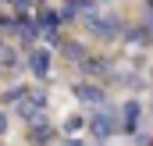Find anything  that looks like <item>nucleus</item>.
<instances>
[{
	"mask_svg": "<svg viewBox=\"0 0 153 146\" xmlns=\"http://www.w3.org/2000/svg\"><path fill=\"white\" fill-rule=\"evenodd\" d=\"M61 54L68 64H78V61H85V43L82 39H61Z\"/></svg>",
	"mask_w": 153,
	"mask_h": 146,
	"instance_id": "8",
	"label": "nucleus"
},
{
	"mask_svg": "<svg viewBox=\"0 0 153 146\" xmlns=\"http://www.w3.org/2000/svg\"><path fill=\"white\" fill-rule=\"evenodd\" d=\"M139 118H143L139 100H128V104H121V110H117V125H121V132H125V136H132V132L139 128Z\"/></svg>",
	"mask_w": 153,
	"mask_h": 146,
	"instance_id": "4",
	"label": "nucleus"
},
{
	"mask_svg": "<svg viewBox=\"0 0 153 146\" xmlns=\"http://www.w3.org/2000/svg\"><path fill=\"white\" fill-rule=\"evenodd\" d=\"M121 39H125V43H132V46H153L146 22H143V25H125V29H121Z\"/></svg>",
	"mask_w": 153,
	"mask_h": 146,
	"instance_id": "6",
	"label": "nucleus"
},
{
	"mask_svg": "<svg viewBox=\"0 0 153 146\" xmlns=\"http://www.w3.org/2000/svg\"><path fill=\"white\" fill-rule=\"evenodd\" d=\"M78 68L85 75H114L111 57H89V54H85V61H78Z\"/></svg>",
	"mask_w": 153,
	"mask_h": 146,
	"instance_id": "7",
	"label": "nucleus"
},
{
	"mask_svg": "<svg viewBox=\"0 0 153 146\" xmlns=\"http://www.w3.org/2000/svg\"><path fill=\"white\" fill-rule=\"evenodd\" d=\"M4 132H7V114L0 110V136H4Z\"/></svg>",
	"mask_w": 153,
	"mask_h": 146,
	"instance_id": "10",
	"label": "nucleus"
},
{
	"mask_svg": "<svg viewBox=\"0 0 153 146\" xmlns=\"http://www.w3.org/2000/svg\"><path fill=\"white\" fill-rule=\"evenodd\" d=\"M89 132L96 136V143H107V139H114L117 132H121V125H117V114L107 104H100V107L89 114Z\"/></svg>",
	"mask_w": 153,
	"mask_h": 146,
	"instance_id": "2",
	"label": "nucleus"
},
{
	"mask_svg": "<svg viewBox=\"0 0 153 146\" xmlns=\"http://www.w3.org/2000/svg\"><path fill=\"white\" fill-rule=\"evenodd\" d=\"M85 29H89V36L100 39V43H114V39H121V18L117 14H96V11H89L85 14Z\"/></svg>",
	"mask_w": 153,
	"mask_h": 146,
	"instance_id": "1",
	"label": "nucleus"
},
{
	"mask_svg": "<svg viewBox=\"0 0 153 146\" xmlns=\"http://www.w3.org/2000/svg\"><path fill=\"white\" fill-rule=\"evenodd\" d=\"M146 14H150V18H153V0H146Z\"/></svg>",
	"mask_w": 153,
	"mask_h": 146,
	"instance_id": "12",
	"label": "nucleus"
},
{
	"mask_svg": "<svg viewBox=\"0 0 153 146\" xmlns=\"http://www.w3.org/2000/svg\"><path fill=\"white\" fill-rule=\"evenodd\" d=\"M150 78H153V72H150Z\"/></svg>",
	"mask_w": 153,
	"mask_h": 146,
	"instance_id": "14",
	"label": "nucleus"
},
{
	"mask_svg": "<svg viewBox=\"0 0 153 146\" xmlns=\"http://www.w3.org/2000/svg\"><path fill=\"white\" fill-rule=\"evenodd\" d=\"M71 93H75V100L89 104V107H100V104H107V89H103L100 82H78V86H71Z\"/></svg>",
	"mask_w": 153,
	"mask_h": 146,
	"instance_id": "3",
	"label": "nucleus"
},
{
	"mask_svg": "<svg viewBox=\"0 0 153 146\" xmlns=\"http://www.w3.org/2000/svg\"><path fill=\"white\" fill-rule=\"evenodd\" d=\"M75 128H82V118H68L64 121V132H75Z\"/></svg>",
	"mask_w": 153,
	"mask_h": 146,
	"instance_id": "9",
	"label": "nucleus"
},
{
	"mask_svg": "<svg viewBox=\"0 0 153 146\" xmlns=\"http://www.w3.org/2000/svg\"><path fill=\"white\" fill-rule=\"evenodd\" d=\"M25 64H29V72L36 75V78H46V75H50V64H53V54H50L46 46H36Z\"/></svg>",
	"mask_w": 153,
	"mask_h": 146,
	"instance_id": "5",
	"label": "nucleus"
},
{
	"mask_svg": "<svg viewBox=\"0 0 153 146\" xmlns=\"http://www.w3.org/2000/svg\"><path fill=\"white\" fill-rule=\"evenodd\" d=\"M146 29H150V39H153V18H150V22H146Z\"/></svg>",
	"mask_w": 153,
	"mask_h": 146,
	"instance_id": "13",
	"label": "nucleus"
},
{
	"mask_svg": "<svg viewBox=\"0 0 153 146\" xmlns=\"http://www.w3.org/2000/svg\"><path fill=\"white\" fill-rule=\"evenodd\" d=\"M64 146H85V143H82V139H68Z\"/></svg>",
	"mask_w": 153,
	"mask_h": 146,
	"instance_id": "11",
	"label": "nucleus"
}]
</instances>
